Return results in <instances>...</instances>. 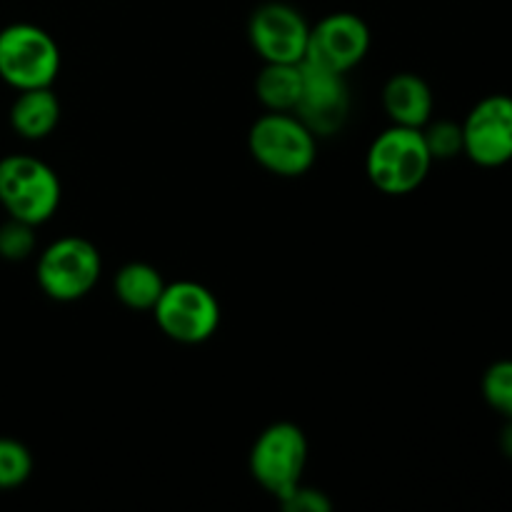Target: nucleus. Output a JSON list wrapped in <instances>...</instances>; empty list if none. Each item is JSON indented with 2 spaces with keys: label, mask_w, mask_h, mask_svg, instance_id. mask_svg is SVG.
Here are the masks:
<instances>
[{
  "label": "nucleus",
  "mask_w": 512,
  "mask_h": 512,
  "mask_svg": "<svg viewBox=\"0 0 512 512\" xmlns=\"http://www.w3.org/2000/svg\"><path fill=\"white\" fill-rule=\"evenodd\" d=\"M255 93L273 113H293L303 93L300 63H265L255 80Z\"/></svg>",
  "instance_id": "obj_14"
},
{
  "label": "nucleus",
  "mask_w": 512,
  "mask_h": 512,
  "mask_svg": "<svg viewBox=\"0 0 512 512\" xmlns=\"http://www.w3.org/2000/svg\"><path fill=\"white\" fill-rule=\"evenodd\" d=\"M160 330L170 340L183 345L203 343L213 338L220 325V305L205 285L178 280L163 288L153 308Z\"/></svg>",
  "instance_id": "obj_7"
},
{
  "label": "nucleus",
  "mask_w": 512,
  "mask_h": 512,
  "mask_svg": "<svg viewBox=\"0 0 512 512\" xmlns=\"http://www.w3.org/2000/svg\"><path fill=\"white\" fill-rule=\"evenodd\" d=\"M423 135L433 160H448L463 153V125L440 120V123L433 125L428 123V130H423Z\"/></svg>",
  "instance_id": "obj_18"
},
{
  "label": "nucleus",
  "mask_w": 512,
  "mask_h": 512,
  "mask_svg": "<svg viewBox=\"0 0 512 512\" xmlns=\"http://www.w3.org/2000/svg\"><path fill=\"white\" fill-rule=\"evenodd\" d=\"M35 248L33 225L23 220L10 218L8 223L0 225V258L5 260H25Z\"/></svg>",
  "instance_id": "obj_19"
},
{
  "label": "nucleus",
  "mask_w": 512,
  "mask_h": 512,
  "mask_svg": "<svg viewBox=\"0 0 512 512\" xmlns=\"http://www.w3.org/2000/svg\"><path fill=\"white\" fill-rule=\"evenodd\" d=\"M383 108L393 125L425 128L433 115V90L420 75L398 73L385 83Z\"/></svg>",
  "instance_id": "obj_12"
},
{
  "label": "nucleus",
  "mask_w": 512,
  "mask_h": 512,
  "mask_svg": "<svg viewBox=\"0 0 512 512\" xmlns=\"http://www.w3.org/2000/svg\"><path fill=\"white\" fill-rule=\"evenodd\" d=\"M308 463V440L293 423H275L265 428L250 450V473L263 490L283 498L303 483Z\"/></svg>",
  "instance_id": "obj_5"
},
{
  "label": "nucleus",
  "mask_w": 512,
  "mask_h": 512,
  "mask_svg": "<svg viewBox=\"0 0 512 512\" xmlns=\"http://www.w3.org/2000/svg\"><path fill=\"white\" fill-rule=\"evenodd\" d=\"M58 70L60 48L43 28L13 23L0 30V78L15 90L48 88Z\"/></svg>",
  "instance_id": "obj_4"
},
{
  "label": "nucleus",
  "mask_w": 512,
  "mask_h": 512,
  "mask_svg": "<svg viewBox=\"0 0 512 512\" xmlns=\"http://www.w3.org/2000/svg\"><path fill=\"white\" fill-rule=\"evenodd\" d=\"M248 38L265 63H300L308 53L310 25L293 5L263 3L250 15Z\"/></svg>",
  "instance_id": "obj_9"
},
{
  "label": "nucleus",
  "mask_w": 512,
  "mask_h": 512,
  "mask_svg": "<svg viewBox=\"0 0 512 512\" xmlns=\"http://www.w3.org/2000/svg\"><path fill=\"white\" fill-rule=\"evenodd\" d=\"M280 505L288 512H328L333 508V503H330L320 490L305 488L303 483H300L298 488L290 490L288 495H283V498H280Z\"/></svg>",
  "instance_id": "obj_20"
},
{
  "label": "nucleus",
  "mask_w": 512,
  "mask_h": 512,
  "mask_svg": "<svg viewBox=\"0 0 512 512\" xmlns=\"http://www.w3.org/2000/svg\"><path fill=\"white\" fill-rule=\"evenodd\" d=\"M303 70V93H300L295 113L315 135H330L340 130L348 118L350 95L343 73L325 68L315 60H300Z\"/></svg>",
  "instance_id": "obj_10"
},
{
  "label": "nucleus",
  "mask_w": 512,
  "mask_h": 512,
  "mask_svg": "<svg viewBox=\"0 0 512 512\" xmlns=\"http://www.w3.org/2000/svg\"><path fill=\"white\" fill-rule=\"evenodd\" d=\"M103 270L98 248L85 238H60L38 258V285L48 298L73 303L95 288Z\"/></svg>",
  "instance_id": "obj_6"
},
{
  "label": "nucleus",
  "mask_w": 512,
  "mask_h": 512,
  "mask_svg": "<svg viewBox=\"0 0 512 512\" xmlns=\"http://www.w3.org/2000/svg\"><path fill=\"white\" fill-rule=\"evenodd\" d=\"M33 473V455L23 443L0 438V490L20 488Z\"/></svg>",
  "instance_id": "obj_16"
},
{
  "label": "nucleus",
  "mask_w": 512,
  "mask_h": 512,
  "mask_svg": "<svg viewBox=\"0 0 512 512\" xmlns=\"http://www.w3.org/2000/svg\"><path fill=\"white\" fill-rule=\"evenodd\" d=\"M60 120V100L48 88L20 90L10 108V125L25 140H43L55 130Z\"/></svg>",
  "instance_id": "obj_13"
},
{
  "label": "nucleus",
  "mask_w": 512,
  "mask_h": 512,
  "mask_svg": "<svg viewBox=\"0 0 512 512\" xmlns=\"http://www.w3.org/2000/svg\"><path fill=\"white\" fill-rule=\"evenodd\" d=\"M433 155L425 143L423 128H393L383 130L373 140L365 158L370 183L388 195H408L428 178Z\"/></svg>",
  "instance_id": "obj_1"
},
{
  "label": "nucleus",
  "mask_w": 512,
  "mask_h": 512,
  "mask_svg": "<svg viewBox=\"0 0 512 512\" xmlns=\"http://www.w3.org/2000/svg\"><path fill=\"white\" fill-rule=\"evenodd\" d=\"M503 453L512 458V420H508V428L503 430Z\"/></svg>",
  "instance_id": "obj_21"
},
{
  "label": "nucleus",
  "mask_w": 512,
  "mask_h": 512,
  "mask_svg": "<svg viewBox=\"0 0 512 512\" xmlns=\"http://www.w3.org/2000/svg\"><path fill=\"white\" fill-rule=\"evenodd\" d=\"M483 398L503 418L512 420V360H498L485 370Z\"/></svg>",
  "instance_id": "obj_17"
},
{
  "label": "nucleus",
  "mask_w": 512,
  "mask_h": 512,
  "mask_svg": "<svg viewBox=\"0 0 512 512\" xmlns=\"http://www.w3.org/2000/svg\"><path fill=\"white\" fill-rule=\"evenodd\" d=\"M463 153L480 168L512 160V98L495 93L480 100L463 123Z\"/></svg>",
  "instance_id": "obj_8"
},
{
  "label": "nucleus",
  "mask_w": 512,
  "mask_h": 512,
  "mask_svg": "<svg viewBox=\"0 0 512 512\" xmlns=\"http://www.w3.org/2000/svg\"><path fill=\"white\" fill-rule=\"evenodd\" d=\"M368 48L370 30L365 20L355 13H333L310 28L305 58L345 75L368 55Z\"/></svg>",
  "instance_id": "obj_11"
},
{
  "label": "nucleus",
  "mask_w": 512,
  "mask_h": 512,
  "mask_svg": "<svg viewBox=\"0 0 512 512\" xmlns=\"http://www.w3.org/2000/svg\"><path fill=\"white\" fill-rule=\"evenodd\" d=\"M0 205L5 213L28 225H40L60 205V180L50 165L30 155L0 160Z\"/></svg>",
  "instance_id": "obj_2"
},
{
  "label": "nucleus",
  "mask_w": 512,
  "mask_h": 512,
  "mask_svg": "<svg viewBox=\"0 0 512 512\" xmlns=\"http://www.w3.org/2000/svg\"><path fill=\"white\" fill-rule=\"evenodd\" d=\"M248 148L265 170L283 178H298L315 163V133L290 113L258 118L248 133Z\"/></svg>",
  "instance_id": "obj_3"
},
{
  "label": "nucleus",
  "mask_w": 512,
  "mask_h": 512,
  "mask_svg": "<svg viewBox=\"0 0 512 512\" xmlns=\"http://www.w3.org/2000/svg\"><path fill=\"white\" fill-rule=\"evenodd\" d=\"M163 288L165 280L148 263H128L115 275V295L133 310H153Z\"/></svg>",
  "instance_id": "obj_15"
}]
</instances>
